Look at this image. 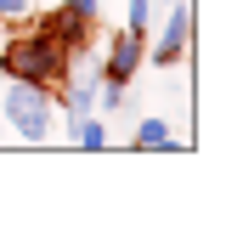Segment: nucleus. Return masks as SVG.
<instances>
[{
  "label": "nucleus",
  "instance_id": "12",
  "mask_svg": "<svg viewBox=\"0 0 243 249\" xmlns=\"http://www.w3.org/2000/svg\"><path fill=\"white\" fill-rule=\"evenodd\" d=\"M164 6H170V0H164Z\"/></svg>",
  "mask_w": 243,
  "mask_h": 249
},
{
  "label": "nucleus",
  "instance_id": "5",
  "mask_svg": "<svg viewBox=\"0 0 243 249\" xmlns=\"http://www.w3.org/2000/svg\"><path fill=\"white\" fill-rule=\"evenodd\" d=\"M40 29H46L51 40H62L68 51H79L85 40H91V17H79V12H68V6H57V12L40 17Z\"/></svg>",
  "mask_w": 243,
  "mask_h": 249
},
{
  "label": "nucleus",
  "instance_id": "7",
  "mask_svg": "<svg viewBox=\"0 0 243 249\" xmlns=\"http://www.w3.org/2000/svg\"><path fill=\"white\" fill-rule=\"evenodd\" d=\"M130 147H136V153H164V147H175V124L170 119H141L136 136H130Z\"/></svg>",
  "mask_w": 243,
  "mask_h": 249
},
{
  "label": "nucleus",
  "instance_id": "6",
  "mask_svg": "<svg viewBox=\"0 0 243 249\" xmlns=\"http://www.w3.org/2000/svg\"><path fill=\"white\" fill-rule=\"evenodd\" d=\"M57 119H62V136L74 142V147H85V153L107 147V119L102 113H57Z\"/></svg>",
  "mask_w": 243,
  "mask_h": 249
},
{
  "label": "nucleus",
  "instance_id": "3",
  "mask_svg": "<svg viewBox=\"0 0 243 249\" xmlns=\"http://www.w3.org/2000/svg\"><path fill=\"white\" fill-rule=\"evenodd\" d=\"M192 46V6L187 0H170V17L158 23V40H153V68H175Z\"/></svg>",
  "mask_w": 243,
  "mask_h": 249
},
{
  "label": "nucleus",
  "instance_id": "2",
  "mask_svg": "<svg viewBox=\"0 0 243 249\" xmlns=\"http://www.w3.org/2000/svg\"><path fill=\"white\" fill-rule=\"evenodd\" d=\"M68 62H74V51L62 46V40H51L46 29H17V34H6V40H0V74H6V79L62 85Z\"/></svg>",
  "mask_w": 243,
  "mask_h": 249
},
{
  "label": "nucleus",
  "instance_id": "11",
  "mask_svg": "<svg viewBox=\"0 0 243 249\" xmlns=\"http://www.w3.org/2000/svg\"><path fill=\"white\" fill-rule=\"evenodd\" d=\"M6 34H12V23H0V40H6Z\"/></svg>",
  "mask_w": 243,
  "mask_h": 249
},
{
  "label": "nucleus",
  "instance_id": "8",
  "mask_svg": "<svg viewBox=\"0 0 243 249\" xmlns=\"http://www.w3.org/2000/svg\"><path fill=\"white\" fill-rule=\"evenodd\" d=\"M124 29L136 34V40H147V34H153V0H130V12H124Z\"/></svg>",
  "mask_w": 243,
  "mask_h": 249
},
{
  "label": "nucleus",
  "instance_id": "1",
  "mask_svg": "<svg viewBox=\"0 0 243 249\" xmlns=\"http://www.w3.org/2000/svg\"><path fill=\"white\" fill-rule=\"evenodd\" d=\"M57 85H40V79H6V91H0V119L12 130L17 142H29V147H46L57 136Z\"/></svg>",
  "mask_w": 243,
  "mask_h": 249
},
{
  "label": "nucleus",
  "instance_id": "4",
  "mask_svg": "<svg viewBox=\"0 0 243 249\" xmlns=\"http://www.w3.org/2000/svg\"><path fill=\"white\" fill-rule=\"evenodd\" d=\"M136 68H141V40H136L130 29H119V34H113V46H107V62L96 68V74H102L107 85H130Z\"/></svg>",
  "mask_w": 243,
  "mask_h": 249
},
{
  "label": "nucleus",
  "instance_id": "10",
  "mask_svg": "<svg viewBox=\"0 0 243 249\" xmlns=\"http://www.w3.org/2000/svg\"><path fill=\"white\" fill-rule=\"evenodd\" d=\"M62 6L79 12V17H91V23H96V12H102V0H62Z\"/></svg>",
  "mask_w": 243,
  "mask_h": 249
},
{
  "label": "nucleus",
  "instance_id": "9",
  "mask_svg": "<svg viewBox=\"0 0 243 249\" xmlns=\"http://www.w3.org/2000/svg\"><path fill=\"white\" fill-rule=\"evenodd\" d=\"M29 0H0V23H29Z\"/></svg>",
  "mask_w": 243,
  "mask_h": 249
}]
</instances>
